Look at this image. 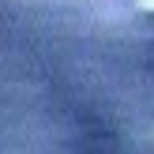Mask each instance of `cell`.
<instances>
[{
	"label": "cell",
	"mask_w": 154,
	"mask_h": 154,
	"mask_svg": "<svg viewBox=\"0 0 154 154\" xmlns=\"http://www.w3.org/2000/svg\"><path fill=\"white\" fill-rule=\"evenodd\" d=\"M135 4H139L143 11H154V0H135Z\"/></svg>",
	"instance_id": "6da1fadb"
}]
</instances>
